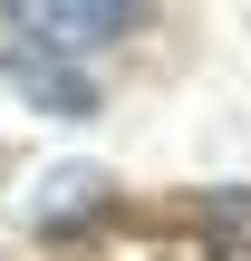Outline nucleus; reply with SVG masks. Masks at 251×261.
<instances>
[{
    "instance_id": "4",
    "label": "nucleus",
    "mask_w": 251,
    "mask_h": 261,
    "mask_svg": "<svg viewBox=\"0 0 251 261\" xmlns=\"http://www.w3.org/2000/svg\"><path fill=\"white\" fill-rule=\"evenodd\" d=\"M106 203V174H58V184H39V232L48 223H77V213H97Z\"/></svg>"
},
{
    "instance_id": "1",
    "label": "nucleus",
    "mask_w": 251,
    "mask_h": 261,
    "mask_svg": "<svg viewBox=\"0 0 251 261\" xmlns=\"http://www.w3.org/2000/svg\"><path fill=\"white\" fill-rule=\"evenodd\" d=\"M0 19L48 58H97L135 29V0H0Z\"/></svg>"
},
{
    "instance_id": "3",
    "label": "nucleus",
    "mask_w": 251,
    "mask_h": 261,
    "mask_svg": "<svg viewBox=\"0 0 251 261\" xmlns=\"http://www.w3.org/2000/svg\"><path fill=\"white\" fill-rule=\"evenodd\" d=\"M10 77H19V87H29L39 107H58V116H87V107H97V87H87V77H68V68H39V58H10Z\"/></svg>"
},
{
    "instance_id": "2",
    "label": "nucleus",
    "mask_w": 251,
    "mask_h": 261,
    "mask_svg": "<svg viewBox=\"0 0 251 261\" xmlns=\"http://www.w3.org/2000/svg\"><path fill=\"white\" fill-rule=\"evenodd\" d=\"M203 242H213V261H251V184L203 194Z\"/></svg>"
}]
</instances>
